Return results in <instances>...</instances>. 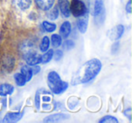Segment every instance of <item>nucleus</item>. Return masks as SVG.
<instances>
[{"mask_svg": "<svg viewBox=\"0 0 132 123\" xmlns=\"http://www.w3.org/2000/svg\"><path fill=\"white\" fill-rule=\"evenodd\" d=\"M101 63L99 59H92L85 62L72 78V84L87 83L93 80L101 70Z\"/></svg>", "mask_w": 132, "mask_h": 123, "instance_id": "nucleus-1", "label": "nucleus"}, {"mask_svg": "<svg viewBox=\"0 0 132 123\" xmlns=\"http://www.w3.org/2000/svg\"><path fill=\"white\" fill-rule=\"evenodd\" d=\"M47 84L50 90L54 94H61L68 88V83L62 81L60 75L54 71H52L47 75Z\"/></svg>", "mask_w": 132, "mask_h": 123, "instance_id": "nucleus-2", "label": "nucleus"}, {"mask_svg": "<svg viewBox=\"0 0 132 123\" xmlns=\"http://www.w3.org/2000/svg\"><path fill=\"white\" fill-rule=\"evenodd\" d=\"M70 11L75 17H80L88 12L86 6L81 0H72L70 3Z\"/></svg>", "mask_w": 132, "mask_h": 123, "instance_id": "nucleus-3", "label": "nucleus"}, {"mask_svg": "<svg viewBox=\"0 0 132 123\" xmlns=\"http://www.w3.org/2000/svg\"><path fill=\"white\" fill-rule=\"evenodd\" d=\"M41 57H42V55L32 49L27 50L24 53V59L26 61V64L29 66H34V65H37L41 63Z\"/></svg>", "mask_w": 132, "mask_h": 123, "instance_id": "nucleus-4", "label": "nucleus"}, {"mask_svg": "<svg viewBox=\"0 0 132 123\" xmlns=\"http://www.w3.org/2000/svg\"><path fill=\"white\" fill-rule=\"evenodd\" d=\"M58 7L64 18H68L71 15L70 2L68 0H58Z\"/></svg>", "mask_w": 132, "mask_h": 123, "instance_id": "nucleus-5", "label": "nucleus"}, {"mask_svg": "<svg viewBox=\"0 0 132 123\" xmlns=\"http://www.w3.org/2000/svg\"><path fill=\"white\" fill-rule=\"evenodd\" d=\"M24 116V112H9L5 115L4 119H3V122H16V121L20 120L22 117Z\"/></svg>", "mask_w": 132, "mask_h": 123, "instance_id": "nucleus-6", "label": "nucleus"}, {"mask_svg": "<svg viewBox=\"0 0 132 123\" xmlns=\"http://www.w3.org/2000/svg\"><path fill=\"white\" fill-rule=\"evenodd\" d=\"M35 3L39 9L43 11H47L53 7L54 0H35Z\"/></svg>", "mask_w": 132, "mask_h": 123, "instance_id": "nucleus-7", "label": "nucleus"}, {"mask_svg": "<svg viewBox=\"0 0 132 123\" xmlns=\"http://www.w3.org/2000/svg\"><path fill=\"white\" fill-rule=\"evenodd\" d=\"M88 20H89L88 12H87L86 14H84L83 15H81V17H80V18L78 19L77 27L81 33L84 34L85 32H86L87 27H88Z\"/></svg>", "mask_w": 132, "mask_h": 123, "instance_id": "nucleus-8", "label": "nucleus"}, {"mask_svg": "<svg viewBox=\"0 0 132 123\" xmlns=\"http://www.w3.org/2000/svg\"><path fill=\"white\" fill-rule=\"evenodd\" d=\"M69 118V116L67 114L63 113H57L53 114V115L48 116L44 119V122H59V121L65 120Z\"/></svg>", "mask_w": 132, "mask_h": 123, "instance_id": "nucleus-9", "label": "nucleus"}, {"mask_svg": "<svg viewBox=\"0 0 132 123\" xmlns=\"http://www.w3.org/2000/svg\"><path fill=\"white\" fill-rule=\"evenodd\" d=\"M71 31H72V26H71V23L68 21H65L62 24L60 27V35L63 38H67V37L70 35Z\"/></svg>", "mask_w": 132, "mask_h": 123, "instance_id": "nucleus-10", "label": "nucleus"}, {"mask_svg": "<svg viewBox=\"0 0 132 123\" xmlns=\"http://www.w3.org/2000/svg\"><path fill=\"white\" fill-rule=\"evenodd\" d=\"M14 86L9 83H3V84H0V96H7L10 94L13 93L14 92Z\"/></svg>", "mask_w": 132, "mask_h": 123, "instance_id": "nucleus-11", "label": "nucleus"}, {"mask_svg": "<svg viewBox=\"0 0 132 123\" xmlns=\"http://www.w3.org/2000/svg\"><path fill=\"white\" fill-rule=\"evenodd\" d=\"M13 1L15 6L23 11L28 9L32 4V0H13Z\"/></svg>", "mask_w": 132, "mask_h": 123, "instance_id": "nucleus-12", "label": "nucleus"}, {"mask_svg": "<svg viewBox=\"0 0 132 123\" xmlns=\"http://www.w3.org/2000/svg\"><path fill=\"white\" fill-rule=\"evenodd\" d=\"M20 72L24 75V77L26 78V83L32 80V78H33L34 74H33V72H32L31 66L29 67V65H24V66L21 68Z\"/></svg>", "mask_w": 132, "mask_h": 123, "instance_id": "nucleus-13", "label": "nucleus"}, {"mask_svg": "<svg viewBox=\"0 0 132 123\" xmlns=\"http://www.w3.org/2000/svg\"><path fill=\"white\" fill-rule=\"evenodd\" d=\"M113 37H112V40H119L121 36L123 35L124 34V31H125V27L123 24H118L113 30Z\"/></svg>", "mask_w": 132, "mask_h": 123, "instance_id": "nucleus-14", "label": "nucleus"}, {"mask_svg": "<svg viewBox=\"0 0 132 123\" xmlns=\"http://www.w3.org/2000/svg\"><path fill=\"white\" fill-rule=\"evenodd\" d=\"M45 53H44V55H42L41 57V63H47L53 59V50L48 49L46 52H44Z\"/></svg>", "mask_w": 132, "mask_h": 123, "instance_id": "nucleus-15", "label": "nucleus"}, {"mask_svg": "<svg viewBox=\"0 0 132 123\" xmlns=\"http://www.w3.org/2000/svg\"><path fill=\"white\" fill-rule=\"evenodd\" d=\"M103 10V2L102 0H95V5H94V11L93 15L98 17L101 14Z\"/></svg>", "mask_w": 132, "mask_h": 123, "instance_id": "nucleus-16", "label": "nucleus"}, {"mask_svg": "<svg viewBox=\"0 0 132 123\" xmlns=\"http://www.w3.org/2000/svg\"><path fill=\"white\" fill-rule=\"evenodd\" d=\"M51 43H52V44H53V47L58 48L62 43V36L57 35V34H54V35H53L51 37Z\"/></svg>", "mask_w": 132, "mask_h": 123, "instance_id": "nucleus-17", "label": "nucleus"}, {"mask_svg": "<svg viewBox=\"0 0 132 123\" xmlns=\"http://www.w3.org/2000/svg\"><path fill=\"white\" fill-rule=\"evenodd\" d=\"M49 46H50V39L48 36H44L43 37L42 41L40 43V50L41 52L44 53L46 52L48 49H49Z\"/></svg>", "mask_w": 132, "mask_h": 123, "instance_id": "nucleus-18", "label": "nucleus"}, {"mask_svg": "<svg viewBox=\"0 0 132 123\" xmlns=\"http://www.w3.org/2000/svg\"><path fill=\"white\" fill-rule=\"evenodd\" d=\"M43 27H44V31L48 32V33H53L56 29V24H53V23L48 22V21H44L43 22Z\"/></svg>", "mask_w": 132, "mask_h": 123, "instance_id": "nucleus-19", "label": "nucleus"}, {"mask_svg": "<svg viewBox=\"0 0 132 123\" xmlns=\"http://www.w3.org/2000/svg\"><path fill=\"white\" fill-rule=\"evenodd\" d=\"M14 78H15V83H16V84L18 85V86H24V85L26 83V78L24 77V75H23L21 72L15 73V76H14Z\"/></svg>", "mask_w": 132, "mask_h": 123, "instance_id": "nucleus-20", "label": "nucleus"}, {"mask_svg": "<svg viewBox=\"0 0 132 123\" xmlns=\"http://www.w3.org/2000/svg\"><path fill=\"white\" fill-rule=\"evenodd\" d=\"M100 122L101 123H102V122H104V123H109V122L118 123L119 120H118V119H116L115 117H113V116L108 115V116H104V117L100 120Z\"/></svg>", "mask_w": 132, "mask_h": 123, "instance_id": "nucleus-21", "label": "nucleus"}, {"mask_svg": "<svg viewBox=\"0 0 132 123\" xmlns=\"http://www.w3.org/2000/svg\"><path fill=\"white\" fill-rule=\"evenodd\" d=\"M58 15H59L58 6L53 7V9H52L51 11L48 13V17H49V19H51V20H55V19H57Z\"/></svg>", "mask_w": 132, "mask_h": 123, "instance_id": "nucleus-22", "label": "nucleus"}, {"mask_svg": "<svg viewBox=\"0 0 132 123\" xmlns=\"http://www.w3.org/2000/svg\"><path fill=\"white\" fill-rule=\"evenodd\" d=\"M74 47V43L72 40H66L64 42V48L66 50H71Z\"/></svg>", "mask_w": 132, "mask_h": 123, "instance_id": "nucleus-23", "label": "nucleus"}, {"mask_svg": "<svg viewBox=\"0 0 132 123\" xmlns=\"http://www.w3.org/2000/svg\"><path fill=\"white\" fill-rule=\"evenodd\" d=\"M53 56H54V59L56 61H59L60 59H62V52L60 51V50H57L56 52H53Z\"/></svg>", "mask_w": 132, "mask_h": 123, "instance_id": "nucleus-24", "label": "nucleus"}, {"mask_svg": "<svg viewBox=\"0 0 132 123\" xmlns=\"http://www.w3.org/2000/svg\"><path fill=\"white\" fill-rule=\"evenodd\" d=\"M31 69H32V72H33L34 75H35V74H37L41 71L40 66H37V65H34L33 67H31Z\"/></svg>", "mask_w": 132, "mask_h": 123, "instance_id": "nucleus-25", "label": "nucleus"}, {"mask_svg": "<svg viewBox=\"0 0 132 123\" xmlns=\"http://www.w3.org/2000/svg\"><path fill=\"white\" fill-rule=\"evenodd\" d=\"M125 8H126V11L128 14L131 13V0H128V2H127V5H126V6H125Z\"/></svg>", "mask_w": 132, "mask_h": 123, "instance_id": "nucleus-26", "label": "nucleus"}, {"mask_svg": "<svg viewBox=\"0 0 132 123\" xmlns=\"http://www.w3.org/2000/svg\"><path fill=\"white\" fill-rule=\"evenodd\" d=\"M117 48H119V43H116V44H113V46L111 48L112 53H115V49H117Z\"/></svg>", "mask_w": 132, "mask_h": 123, "instance_id": "nucleus-27", "label": "nucleus"}, {"mask_svg": "<svg viewBox=\"0 0 132 123\" xmlns=\"http://www.w3.org/2000/svg\"><path fill=\"white\" fill-rule=\"evenodd\" d=\"M130 112H131V111H130V109H128V110H125V112H124V114H126V115L128 116V119H130V118H131V117H130V115H129V113H130Z\"/></svg>", "mask_w": 132, "mask_h": 123, "instance_id": "nucleus-28", "label": "nucleus"}]
</instances>
